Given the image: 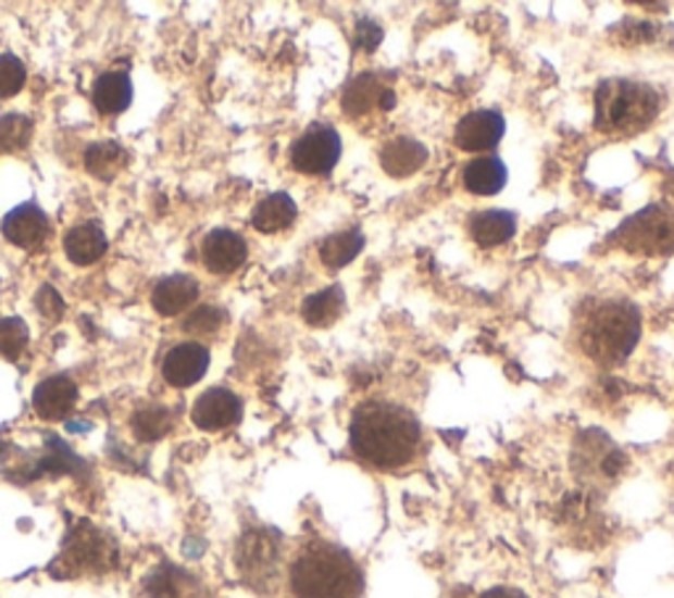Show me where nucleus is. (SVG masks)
Instances as JSON below:
<instances>
[{"label": "nucleus", "instance_id": "0eeeda50", "mask_svg": "<svg viewBox=\"0 0 674 598\" xmlns=\"http://www.w3.org/2000/svg\"><path fill=\"white\" fill-rule=\"evenodd\" d=\"M342 153V140L329 124H311L296 137L290 148V166L309 177H324L337 166Z\"/></svg>", "mask_w": 674, "mask_h": 598}, {"label": "nucleus", "instance_id": "cd10ccee", "mask_svg": "<svg viewBox=\"0 0 674 598\" xmlns=\"http://www.w3.org/2000/svg\"><path fill=\"white\" fill-rule=\"evenodd\" d=\"M33 140V122L24 114L0 116V153H18Z\"/></svg>", "mask_w": 674, "mask_h": 598}, {"label": "nucleus", "instance_id": "2f4dec72", "mask_svg": "<svg viewBox=\"0 0 674 598\" xmlns=\"http://www.w3.org/2000/svg\"><path fill=\"white\" fill-rule=\"evenodd\" d=\"M37 307H40V314H46L48 320H59V316L64 314V301H61L59 292H55L51 285H46V288L40 290V296H37Z\"/></svg>", "mask_w": 674, "mask_h": 598}, {"label": "nucleus", "instance_id": "bb28decb", "mask_svg": "<svg viewBox=\"0 0 674 598\" xmlns=\"http://www.w3.org/2000/svg\"><path fill=\"white\" fill-rule=\"evenodd\" d=\"M172 411L164 407L137 409L133 416V433L137 440H159L172 429Z\"/></svg>", "mask_w": 674, "mask_h": 598}, {"label": "nucleus", "instance_id": "7c9ffc66", "mask_svg": "<svg viewBox=\"0 0 674 598\" xmlns=\"http://www.w3.org/2000/svg\"><path fill=\"white\" fill-rule=\"evenodd\" d=\"M224 311L216 307H201L192 311L190 316L185 320V329H192V333H214L224 325Z\"/></svg>", "mask_w": 674, "mask_h": 598}, {"label": "nucleus", "instance_id": "4468645a", "mask_svg": "<svg viewBox=\"0 0 674 598\" xmlns=\"http://www.w3.org/2000/svg\"><path fill=\"white\" fill-rule=\"evenodd\" d=\"M427 146L414 137H392L379 148V166L392 179H405L427 164Z\"/></svg>", "mask_w": 674, "mask_h": 598}, {"label": "nucleus", "instance_id": "c85d7f7f", "mask_svg": "<svg viewBox=\"0 0 674 598\" xmlns=\"http://www.w3.org/2000/svg\"><path fill=\"white\" fill-rule=\"evenodd\" d=\"M29 329L18 316H5L0 320V357L16 359L27 348Z\"/></svg>", "mask_w": 674, "mask_h": 598}, {"label": "nucleus", "instance_id": "dca6fc26", "mask_svg": "<svg viewBox=\"0 0 674 598\" xmlns=\"http://www.w3.org/2000/svg\"><path fill=\"white\" fill-rule=\"evenodd\" d=\"M5 240H11L18 248H35L48 238V216L35 203H22L14 211L5 214L3 224Z\"/></svg>", "mask_w": 674, "mask_h": 598}, {"label": "nucleus", "instance_id": "a211bd4d", "mask_svg": "<svg viewBox=\"0 0 674 598\" xmlns=\"http://www.w3.org/2000/svg\"><path fill=\"white\" fill-rule=\"evenodd\" d=\"M516 235V214L503 209L477 211L470 216V238L479 248H496L509 242Z\"/></svg>", "mask_w": 674, "mask_h": 598}, {"label": "nucleus", "instance_id": "b1692460", "mask_svg": "<svg viewBox=\"0 0 674 598\" xmlns=\"http://www.w3.org/2000/svg\"><path fill=\"white\" fill-rule=\"evenodd\" d=\"M148 596L151 598H201V585L177 566H159L146 581Z\"/></svg>", "mask_w": 674, "mask_h": 598}, {"label": "nucleus", "instance_id": "6ab92c4d", "mask_svg": "<svg viewBox=\"0 0 674 598\" xmlns=\"http://www.w3.org/2000/svg\"><path fill=\"white\" fill-rule=\"evenodd\" d=\"M198 292L201 290H198L196 277H187V274H172V277L161 279V283L155 285L151 301H153V309L159 311L161 316H177L196 303Z\"/></svg>", "mask_w": 674, "mask_h": 598}, {"label": "nucleus", "instance_id": "f03ea898", "mask_svg": "<svg viewBox=\"0 0 674 598\" xmlns=\"http://www.w3.org/2000/svg\"><path fill=\"white\" fill-rule=\"evenodd\" d=\"M642 335L640 309L620 298H601L579 311L577 338L585 357L596 364H622Z\"/></svg>", "mask_w": 674, "mask_h": 598}, {"label": "nucleus", "instance_id": "2eb2a0df", "mask_svg": "<svg viewBox=\"0 0 674 598\" xmlns=\"http://www.w3.org/2000/svg\"><path fill=\"white\" fill-rule=\"evenodd\" d=\"M77 396H79V390L72 377L53 375V377L42 379V383L35 388L33 407L37 411V416H42V420H48V422H55V420H64L68 411L74 409Z\"/></svg>", "mask_w": 674, "mask_h": 598}, {"label": "nucleus", "instance_id": "f257e3e1", "mask_svg": "<svg viewBox=\"0 0 674 598\" xmlns=\"http://www.w3.org/2000/svg\"><path fill=\"white\" fill-rule=\"evenodd\" d=\"M351 451L374 470H401L422 448V427L409 409L390 401H364L348 427Z\"/></svg>", "mask_w": 674, "mask_h": 598}, {"label": "nucleus", "instance_id": "aec40b11", "mask_svg": "<svg viewBox=\"0 0 674 598\" xmlns=\"http://www.w3.org/2000/svg\"><path fill=\"white\" fill-rule=\"evenodd\" d=\"M109 248V238H105V229L98 222H83L77 227H72L64 238V251L72 264L87 266L92 261H98Z\"/></svg>", "mask_w": 674, "mask_h": 598}, {"label": "nucleus", "instance_id": "9d476101", "mask_svg": "<svg viewBox=\"0 0 674 598\" xmlns=\"http://www.w3.org/2000/svg\"><path fill=\"white\" fill-rule=\"evenodd\" d=\"M506 135V120L496 109H477L470 111L459 124H455L453 142L464 153H485L501 142Z\"/></svg>", "mask_w": 674, "mask_h": 598}, {"label": "nucleus", "instance_id": "4be33fe9", "mask_svg": "<svg viewBox=\"0 0 674 598\" xmlns=\"http://www.w3.org/2000/svg\"><path fill=\"white\" fill-rule=\"evenodd\" d=\"M92 103L101 114H122L133 103V83L127 72H105L92 85Z\"/></svg>", "mask_w": 674, "mask_h": 598}, {"label": "nucleus", "instance_id": "ddd939ff", "mask_svg": "<svg viewBox=\"0 0 674 598\" xmlns=\"http://www.w3.org/2000/svg\"><path fill=\"white\" fill-rule=\"evenodd\" d=\"M201 257L205 270L214 274H233L248 259V242L233 229H211L203 238Z\"/></svg>", "mask_w": 674, "mask_h": 598}, {"label": "nucleus", "instance_id": "c756f323", "mask_svg": "<svg viewBox=\"0 0 674 598\" xmlns=\"http://www.w3.org/2000/svg\"><path fill=\"white\" fill-rule=\"evenodd\" d=\"M27 83V68L16 55H0V98H11Z\"/></svg>", "mask_w": 674, "mask_h": 598}, {"label": "nucleus", "instance_id": "a878e982", "mask_svg": "<svg viewBox=\"0 0 674 598\" xmlns=\"http://www.w3.org/2000/svg\"><path fill=\"white\" fill-rule=\"evenodd\" d=\"M124 164H127V151H124V148L114 140L96 142V146L87 148V153H85L87 172L96 174V177H101V179L116 177Z\"/></svg>", "mask_w": 674, "mask_h": 598}, {"label": "nucleus", "instance_id": "5701e85b", "mask_svg": "<svg viewBox=\"0 0 674 598\" xmlns=\"http://www.w3.org/2000/svg\"><path fill=\"white\" fill-rule=\"evenodd\" d=\"M342 311H346V290L340 285H329V288L314 292V296L305 298L301 307L305 325L311 327L335 325L342 316Z\"/></svg>", "mask_w": 674, "mask_h": 598}, {"label": "nucleus", "instance_id": "473e14b6", "mask_svg": "<svg viewBox=\"0 0 674 598\" xmlns=\"http://www.w3.org/2000/svg\"><path fill=\"white\" fill-rule=\"evenodd\" d=\"M479 598H524V594H520V590H514V588H492V590H485Z\"/></svg>", "mask_w": 674, "mask_h": 598}, {"label": "nucleus", "instance_id": "f8f14e48", "mask_svg": "<svg viewBox=\"0 0 674 598\" xmlns=\"http://www.w3.org/2000/svg\"><path fill=\"white\" fill-rule=\"evenodd\" d=\"M209 361V348L201 346V342L187 340L166 353L161 372H164V379L174 388H190V385H196L205 375Z\"/></svg>", "mask_w": 674, "mask_h": 598}, {"label": "nucleus", "instance_id": "39448f33", "mask_svg": "<svg viewBox=\"0 0 674 598\" xmlns=\"http://www.w3.org/2000/svg\"><path fill=\"white\" fill-rule=\"evenodd\" d=\"M614 238L624 251L638 257H670L674 253V205H646L616 229Z\"/></svg>", "mask_w": 674, "mask_h": 598}, {"label": "nucleus", "instance_id": "1a4fd4ad", "mask_svg": "<svg viewBox=\"0 0 674 598\" xmlns=\"http://www.w3.org/2000/svg\"><path fill=\"white\" fill-rule=\"evenodd\" d=\"M396 105V92L385 83L379 74L364 72L355 74L351 83L346 85L340 98L342 114L353 116V120H364V116L374 114V111H388Z\"/></svg>", "mask_w": 674, "mask_h": 598}, {"label": "nucleus", "instance_id": "412c9836", "mask_svg": "<svg viewBox=\"0 0 674 598\" xmlns=\"http://www.w3.org/2000/svg\"><path fill=\"white\" fill-rule=\"evenodd\" d=\"M298 216V205L292 203V198L287 192H272L266 196L264 201L255 203L251 224L259 233L264 235H274V233H283V229L290 227Z\"/></svg>", "mask_w": 674, "mask_h": 598}, {"label": "nucleus", "instance_id": "20e7f679", "mask_svg": "<svg viewBox=\"0 0 674 598\" xmlns=\"http://www.w3.org/2000/svg\"><path fill=\"white\" fill-rule=\"evenodd\" d=\"M661 96L651 85L638 79L611 77L596 90V114L592 124L601 135L635 137L657 122Z\"/></svg>", "mask_w": 674, "mask_h": 598}, {"label": "nucleus", "instance_id": "9b49d317", "mask_svg": "<svg viewBox=\"0 0 674 598\" xmlns=\"http://www.w3.org/2000/svg\"><path fill=\"white\" fill-rule=\"evenodd\" d=\"M242 416V401L233 390L227 388H211L198 396L192 403V422L196 427L205 429V433H216V429H227L240 422Z\"/></svg>", "mask_w": 674, "mask_h": 598}, {"label": "nucleus", "instance_id": "f3484780", "mask_svg": "<svg viewBox=\"0 0 674 598\" xmlns=\"http://www.w3.org/2000/svg\"><path fill=\"white\" fill-rule=\"evenodd\" d=\"M506 179H509V170L498 155H477L461 172L464 188L479 198L498 196L506 188Z\"/></svg>", "mask_w": 674, "mask_h": 598}, {"label": "nucleus", "instance_id": "7ed1b4c3", "mask_svg": "<svg viewBox=\"0 0 674 598\" xmlns=\"http://www.w3.org/2000/svg\"><path fill=\"white\" fill-rule=\"evenodd\" d=\"M361 583V570L351 553L327 540H311L290 566L296 598H359Z\"/></svg>", "mask_w": 674, "mask_h": 598}, {"label": "nucleus", "instance_id": "393cba45", "mask_svg": "<svg viewBox=\"0 0 674 598\" xmlns=\"http://www.w3.org/2000/svg\"><path fill=\"white\" fill-rule=\"evenodd\" d=\"M361 248H364V235H361V229H342V233H335L322 240L320 259L327 270H342V266H348L355 257H359Z\"/></svg>", "mask_w": 674, "mask_h": 598}, {"label": "nucleus", "instance_id": "423d86ee", "mask_svg": "<svg viewBox=\"0 0 674 598\" xmlns=\"http://www.w3.org/2000/svg\"><path fill=\"white\" fill-rule=\"evenodd\" d=\"M237 570L255 590H270L279 572V538L272 531H248L237 544Z\"/></svg>", "mask_w": 674, "mask_h": 598}, {"label": "nucleus", "instance_id": "6e6552de", "mask_svg": "<svg viewBox=\"0 0 674 598\" xmlns=\"http://www.w3.org/2000/svg\"><path fill=\"white\" fill-rule=\"evenodd\" d=\"M116 562V546L109 535L90 525H79L77 531L66 538L61 564H64L66 577L79 575V572H103L111 570Z\"/></svg>", "mask_w": 674, "mask_h": 598}]
</instances>
